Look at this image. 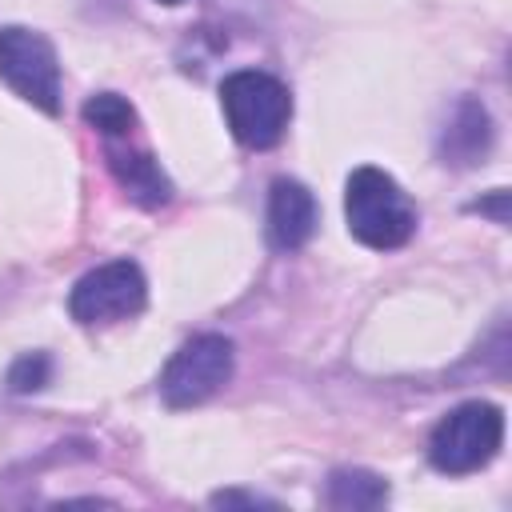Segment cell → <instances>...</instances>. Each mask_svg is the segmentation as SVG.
Returning a JSON list of instances; mask_svg holds the SVG:
<instances>
[{
    "label": "cell",
    "instance_id": "6da1fadb",
    "mask_svg": "<svg viewBox=\"0 0 512 512\" xmlns=\"http://www.w3.org/2000/svg\"><path fill=\"white\" fill-rule=\"evenodd\" d=\"M344 220L348 232L376 252L400 248L412 240L416 232V208L408 200V192L384 172V168H356L344 184Z\"/></svg>",
    "mask_w": 512,
    "mask_h": 512
},
{
    "label": "cell",
    "instance_id": "7a4b0ae2",
    "mask_svg": "<svg viewBox=\"0 0 512 512\" xmlns=\"http://www.w3.org/2000/svg\"><path fill=\"white\" fill-rule=\"evenodd\" d=\"M220 108L228 132L244 148H272L288 128L292 96L276 76L260 68H240L220 80Z\"/></svg>",
    "mask_w": 512,
    "mask_h": 512
},
{
    "label": "cell",
    "instance_id": "3957f363",
    "mask_svg": "<svg viewBox=\"0 0 512 512\" xmlns=\"http://www.w3.org/2000/svg\"><path fill=\"white\" fill-rule=\"evenodd\" d=\"M504 444V412L488 400L456 404L428 436V460L444 476H468L492 464Z\"/></svg>",
    "mask_w": 512,
    "mask_h": 512
},
{
    "label": "cell",
    "instance_id": "277c9868",
    "mask_svg": "<svg viewBox=\"0 0 512 512\" xmlns=\"http://www.w3.org/2000/svg\"><path fill=\"white\" fill-rule=\"evenodd\" d=\"M236 356H232V340L220 332H200L192 340H184L172 360L160 372V396L168 408H192L212 400L228 380H232Z\"/></svg>",
    "mask_w": 512,
    "mask_h": 512
},
{
    "label": "cell",
    "instance_id": "5b68a950",
    "mask_svg": "<svg viewBox=\"0 0 512 512\" xmlns=\"http://www.w3.org/2000/svg\"><path fill=\"white\" fill-rule=\"evenodd\" d=\"M148 300V284L140 264L132 260H108L92 272H84L68 296V312L84 328H104L136 316Z\"/></svg>",
    "mask_w": 512,
    "mask_h": 512
},
{
    "label": "cell",
    "instance_id": "8992f818",
    "mask_svg": "<svg viewBox=\"0 0 512 512\" xmlns=\"http://www.w3.org/2000/svg\"><path fill=\"white\" fill-rule=\"evenodd\" d=\"M0 76L28 104L60 112V60L44 32H32L24 24L0 28Z\"/></svg>",
    "mask_w": 512,
    "mask_h": 512
},
{
    "label": "cell",
    "instance_id": "52a82bcc",
    "mask_svg": "<svg viewBox=\"0 0 512 512\" xmlns=\"http://www.w3.org/2000/svg\"><path fill=\"white\" fill-rule=\"evenodd\" d=\"M316 232V200L300 180H272L268 192V240L280 252H296Z\"/></svg>",
    "mask_w": 512,
    "mask_h": 512
},
{
    "label": "cell",
    "instance_id": "ba28073f",
    "mask_svg": "<svg viewBox=\"0 0 512 512\" xmlns=\"http://www.w3.org/2000/svg\"><path fill=\"white\" fill-rule=\"evenodd\" d=\"M108 172L116 176V184L124 188L128 200H136L140 208H160L172 200V180L160 172V164L152 160V152L144 148H128V144H108Z\"/></svg>",
    "mask_w": 512,
    "mask_h": 512
},
{
    "label": "cell",
    "instance_id": "9c48e42d",
    "mask_svg": "<svg viewBox=\"0 0 512 512\" xmlns=\"http://www.w3.org/2000/svg\"><path fill=\"white\" fill-rule=\"evenodd\" d=\"M388 500V484L368 468H336L328 476V504L340 512L352 508H380Z\"/></svg>",
    "mask_w": 512,
    "mask_h": 512
},
{
    "label": "cell",
    "instance_id": "30bf717a",
    "mask_svg": "<svg viewBox=\"0 0 512 512\" xmlns=\"http://www.w3.org/2000/svg\"><path fill=\"white\" fill-rule=\"evenodd\" d=\"M84 124L96 128L108 140H120L136 128V108L116 92H96V96L84 100Z\"/></svg>",
    "mask_w": 512,
    "mask_h": 512
},
{
    "label": "cell",
    "instance_id": "8fae6325",
    "mask_svg": "<svg viewBox=\"0 0 512 512\" xmlns=\"http://www.w3.org/2000/svg\"><path fill=\"white\" fill-rule=\"evenodd\" d=\"M48 376H52V360H48L44 352H32V356H20V360L12 364L8 388H12V392H36V388L48 384Z\"/></svg>",
    "mask_w": 512,
    "mask_h": 512
},
{
    "label": "cell",
    "instance_id": "7c38bea8",
    "mask_svg": "<svg viewBox=\"0 0 512 512\" xmlns=\"http://www.w3.org/2000/svg\"><path fill=\"white\" fill-rule=\"evenodd\" d=\"M212 504H272V500H264V496H248V492H216L212 496Z\"/></svg>",
    "mask_w": 512,
    "mask_h": 512
},
{
    "label": "cell",
    "instance_id": "4fadbf2b",
    "mask_svg": "<svg viewBox=\"0 0 512 512\" xmlns=\"http://www.w3.org/2000/svg\"><path fill=\"white\" fill-rule=\"evenodd\" d=\"M160 4H184V0H160Z\"/></svg>",
    "mask_w": 512,
    "mask_h": 512
}]
</instances>
